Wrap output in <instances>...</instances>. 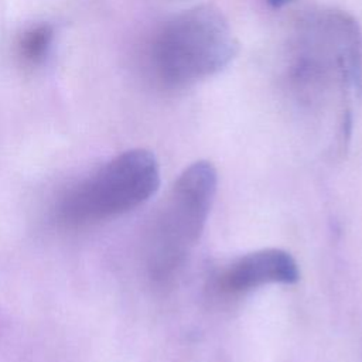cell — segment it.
Masks as SVG:
<instances>
[{"instance_id": "6da1fadb", "label": "cell", "mask_w": 362, "mask_h": 362, "mask_svg": "<svg viewBox=\"0 0 362 362\" xmlns=\"http://www.w3.org/2000/svg\"><path fill=\"white\" fill-rule=\"evenodd\" d=\"M236 51L223 14L212 6H195L156 30L147 47V68L157 85L178 90L222 71Z\"/></svg>"}, {"instance_id": "7a4b0ae2", "label": "cell", "mask_w": 362, "mask_h": 362, "mask_svg": "<svg viewBox=\"0 0 362 362\" xmlns=\"http://www.w3.org/2000/svg\"><path fill=\"white\" fill-rule=\"evenodd\" d=\"M288 76L305 99L362 95V31L349 14L321 10L307 16L297 33Z\"/></svg>"}, {"instance_id": "3957f363", "label": "cell", "mask_w": 362, "mask_h": 362, "mask_svg": "<svg viewBox=\"0 0 362 362\" xmlns=\"http://www.w3.org/2000/svg\"><path fill=\"white\" fill-rule=\"evenodd\" d=\"M216 185V170L204 160L188 165L173 184L148 233L147 270L154 281L171 279L202 235Z\"/></svg>"}, {"instance_id": "277c9868", "label": "cell", "mask_w": 362, "mask_h": 362, "mask_svg": "<svg viewBox=\"0 0 362 362\" xmlns=\"http://www.w3.org/2000/svg\"><path fill=\"white\" fill-rule=\"evenodd\" d=\"M160 168L146 148L120 153L58 201L57 216L68 226H82L123 215L156 194Z\"/></svg>"}, {"instance_id": "5b68a950", "label": "cell", "mask_w": 362, "mask_h": 362, "mask_svg": "<svg viewBox=\"0 0 362 362\" xmlns=\"http://www.w3.org/2000/svg\"><path fill=\"white\" fill-rule=\"evenodd\" d=\"M300 272L294 257L276 247L247 253L232 262L218 276V288L228 294L243 293L264 284H294Z\"/></svg>"}, {"instance_id": "8992f818", "label": "cell", "mask_w": 362, "mask_h": 362, "mask_svg": "<svg viewBox=\"0 0 362 362\" xmlns=\"http://www.w3.org/2000/svg\"><path fill=\"white\" fill-rule=\"evenodd\" d=\"M54 28L51 24L40 23L27 28L17 42L18 57L27 65H40L49 55L54 42Z\"/></svg>"}, {"instance_id": "52a82bcc", "label": "cell", "mask_w": 362, "mask_h": 362, "mask_svg": "<svg viewBox=\"0 0 362 362\" xmlns=\"http://www.w3.org/2000/svg\"><path fill=\"white\" fill-rule=\"evenodd\" d=\"M290 0H267V3L272 6V7H274V8H280V7H283L284 4H287Z\"/></svg>"}]
</instances>
